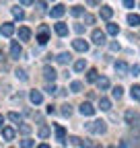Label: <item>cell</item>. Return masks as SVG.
<instances>
[{"instance_id":"obj_1","label":"cell","mask_w":140,"mask_h":148,"mask_svg":"<svg viewBox=\"0 0 140 148\" xmlns=\"http://www.w3.org/2000/svg\"><path fill=\"white\" fill-rule=\"evenodd\" d=\"M86 130L93 134H105V130H107V125H105L103 119H97V121H91V123H86Z\"/></svg>"},{"instance_id":"obj_2","label":"cell","mask_w":140,"mask_h":148,"mask_svg":"<svg viewBox=\"0 0 140 148\" xmlns=\"http://www.w3.org/2000/svg\"><path fill=\"white\" fill-rule=\"evenodd\" d=\"M72 47L76 49V51H80V53H84V51H89V43H86L82 37H76V39L72 41Z\"/></svg>"},{"instance_id":"obj_3","label":"cell","mask_w":140,"mask_h":148,"mask_svg":"<svg viewBox=\"0 0 140 148\" xmlns=\"http://www.w3.org/2000/svg\"><path fill=\"white\" fill-rule=\"evenodd\" d=\"M91 37H93V41H95L97 45H105V43H107V37H105V33H103V31H99V29H95Z\"/></svg>"},{"instance_id":"obj_4","label":"cell","mask_w":140,"mask_h":148,"mask_svg":"<svg viewBox=\"0 0 140 148\" xmlns=\"http://www.w3.org/2000/svg\"><path fill=\"white\" fill-rule=\"evenodd\" d=\"M43 78H45L47 82H54V80L58 78V72H56L54 68H49V66H45V68H43Z\"/></svg>"},{"instance_id":"obj_5","label":"cell","mask_w":140,"mask_h":148,"mask_svg":"<svg viewBox=\"0 0 140 148\" xmlns=\"http://www.w3.org/2000/svg\"><path fill=\"white\" fill-rule=\"evenodd\" d=\"M115 72L119 74V76H128V72H130V68H128V64L126 62H115Z\"/></svg>"},{"instance_id":"obj_6","label":"cell","mask_w":140,"mask_h":148,"mask_svg":"<svg viewBox=\"0 0 140 148\" xmlns=\"http://www.w3.org/2000/svg\"><path fill=\"white\" fill-rule=\"evenodd\" d=\"M12 33H14V25H12V23H2V27H0V35L10 37Z\"/></svg>"},{"instance_id":"obj_7","label":"cell","mask_w":140,"mask_h":148,"mask_svg":"<svg viewBox=\"0 0 140 148\" xmlns=\"http://www.w3.org/2000/svg\"><path fill=\"white\" fill-rule=\"evenodd\" d=\"M21 53H23V47L16 43V41H12V43H10V56L19 60V58H21Z\"/></svg>"},{"instance_id":"obj_8","label":"cell","mask_w":140,"mask_h":148,"mask_svg":"<svg viewBox=\"0 0 140 148\" xmlns=\"http://www.w3.org/2000/svg\"><path fill=\"white\" fill-rule=\"evenodd\" d=\"M64 12H66V6H62V4H56L54 8L49 10V14L54 16V18H60V16H64Z\"/></svg>"},{"instance_id":"obj_9","label":"cell","mask_w":140,"mask_h":148,"mask_svg":"<svg viewBox=\"0 0 140 148\" xmlns=\"http://www.w3.org/2000/svg\"><path fill=\"white\" fill-rule=\"evenodd\" d=\"M78 111H80L82 115H95V107H93L91 103H82Z\"/></svg>"},{"instance_id":"obj_10","label":"cell","mask_w":140,"mask_h":148,"mask_svg":"<svg viewBox=\"0 0 140 148\" xmlns=\"http://www.w3.org/2000/svg\"><path fill=\"white\" fill-rule=\"evenodd\" d=\"M54 29H56V33H58L60 37H64V35H68V25H66V23H62V21H58Z\"/></svg>"},{"instance_id":"obj_11","label":"cell","mask_w":140,"mask_h":148,"mask_svg":"<svg viewBox=\"0 0 140 148\" xmlns=\"http://www.w3.org/2000/svg\"><path fill=\"white\" fill-rule=\"evenodd\" d=\"M29 99H31L33 105H39V103L43 101V97H41V92H39V90H31V92H29Z\"/></svg>"},{"instance_id":"obj_12","label":"cell","mask_w":140,"mask_h":148,"mask_svg":"<svg viewBox=\"0 0 140 148\" xmlns=\"http://www.w3.org/2000/svg\"><path fill=\"white\" fill-rule=\"evenodd\" d=\"M56 138H58V142H60V144H64V142H66V130H64L62 125H56Z\"/></svg>"},{"instance_id":"obj_13","label":"cell","mask_w":140,"mask_h":148,"mask_svg":"<svg viewBox=\"0 0 140 148\" xmlns=\"http://www.w3.org/2000/svg\"><path fill=\"white\" fill-rule=\"evenodd\" d=\"M60 64H70V62H72V56H70L68 51H62L60 56H58V58H56Z\"/></svg>"},{"instance_id":"obj_14","label":"cell","mask_w":140,"mask_h":148,"mask_svg":"<svg viewBox=\"0 0 140 148\" xmlns=\"http://www.w3.org/2000/svg\"><path fill=\"white\" fill-rule=\"evenodd\" d=\"M99 107H101V111H109L111 109V101L107 97H101L99 99Z\"/></svg>"},{"instance_id":"obj_15","label":"cell","mask_w":140,"mask_h":148,"mask_svg":"<svg viewBox=\"0 0 140 148\" xmlns=\"http://www.w3.org/2000/svg\"><path fill=\"white\" fill-rule=\"evenodd\" d=\"M29 37H31V31H29L27 27H21V29H19V39H21V41H29Z\"/></svg>"},{"instance_id":"obj_16","label":"cell","mask_w":140,"mask_h":148,"mask_svg":"<svg viewBox=\"0 0 140 148\" xmlns=\"http://www.w3.org/2000/svg\"><path fill=\"white\" fill-rule=\"evenodd\" d=\"M111 14H113L111 6H101V18H105V21H109V18H111Z\"/></svg>"},{"instance_id":"obj_17","label":"cell","mask_w":140,"mask_h":148,"mask_svg":"<svg viewBox=\"0 0 140 148\" xmlns=\"http://www.w3.org/2000/svg\"><path fill=\"white\" fill-rule=\"evenodd\" d=\"M47 39H49V37H47V27H43V29L39 31V35H37V41L43 45V43H47Z\"/></svg>"},{"instance_id":"obj_18","label":"cell","mask_w":140,"mask_h":148,"mask_svg":"<svg viewBox=\"0 0 140 148\" xmlns=\"http://www.w3.org/2000/svg\"><path fill=\"white\" fill-rule=\"evenodd\" d=\"M130 95H132V99H134V101H140V84H132Z\"/></svg>"},{"instance_id":"obj_19","label":"cell","mask_w":140,"mask_h":148,"mask_svg":"<svg viewBox=\"0 0 140 148\" xmlns=\"http://www.w3.org/2000/svg\"><path fill=\"white\" fill-rule=\"evenodd\" d=\"M2 138L4 140H12L14 138V130L12 127H2Z\"/></svg>"},{"instance_id":"obj_20","label":"cell","mask_w":140,"mask_h":148,"mask_svg":"<svg viewBox=\"0 0 140 148\" xmlns=\"http://www.w3.org/2000/svg\"><path fill=\"white\" fill-rule=\"evenodd\" d=\"M128 23H130L132 27H138V25H140V14H134V12L128 14Z\"/></svg>"},{"instance_id":"obj_21","label":"cell","mask_w":140,"mask_h":148,"mask_svg":"<svg viewBox=\"0 0 140 148\" xmlns=\"http://www.w3.org/2000/svg\"><path fill=\"white\" fill-rule=\"evenodd\" d=\"M97 78H99V72H97L95 68H91L89 72H86V80H89V82H95Z\"/></svg>"},{"instance_id":"obj_22","label":"cell","mask_w":140,"mask_h":148,"mask_svg":"<svg viewBox=\"0 0 140 148\" xmlns=\"http://www.w3.org/2000/svg\"><path fill=\"white\" fill-rule=\"evenodd\" d=\"M95 82H97L99 90H105V88H109V80H107V78H97Z\"/></svg>"},{"instance_id":"obj_23","label":"cell","mask_w":140,"mask_h":148,"mask_svg":"<svg viewBox=\"0 0 140 148\" xmlns=\"http://www.w3.org/2000/svg\"><path fill=\"white\" fill-rule=\"evenodd\" d=\"M107 33H109V35H117V33H119V27H117L115 23H107Z\"/></svg>"},{"instance_id":"obj_24","label":"cell","mask_w":140,"mask_h":148,"mask_svg":"<svg viewBox=\"0 0 140 148\" xmlns=\"http://www.w3.org/2000/svg\"><path fill=\"white\" fill-rule=\"evenodd\" d=\"M111 95H113V99H121V95H124V88H121V86H113Z\"/></svg>"},{"instance_id":"obj_25","label":"cell","mask_w":140,"mask_h":148,"mask_svg":"<svg viewBox=\"0 0 140 148\" xmlns=\"http://www.w3.org/2000/svg\"><path fill=\"white\" fill-rule=\"evenodd\" d=\"M12 16H14V18H19V21H21V18H25V12H23V10H21L19 6H14V8H12Z\"/></svg>"},{"instance_id":"obj_26","label":"cell","mask_w":140,"mask_h":148,"mask_svg":"<svg viewBox=\"0 0 140 148\" xmlns=\"http://www.w3.org/2000/svg\"><path fill=\"white\" fill-rule=\"evenodd\" d=\"M84 68H86V62H84V60H76V62H74V70H76V72H82Z\"/></svg>"},{"instance_id":"obj_27","label":"cell","mask_w":140,"mask_h":148,"mask_svg":"<svg viewBox=\"0 0 140 148\" xmlns=\"http://www.w3.org/2000/svg\"><path fill=\"white\" fill-rule=\"evenodd\" d=\"M8 119L14 121V123H21V115L16 113V111H10V113H8Z\"/></svg>"},{"instance_id":"obj_28","label":"cell","mask_w":140,"mask_h":148,"mask_svg":"<svg viewBox=\"0 0 140 148\" xmlns=\"http://www.w3.org/2000/svg\"><path fill=\"white\" fill-rule=\"evenodd\" d=\"M70 90H72V92H80V90H82V84H80L78 80H74L72 84H70Z\"/></svg>"},{"instance_id":"obj_29","label":"cell","mask_w":140,"mask_h":148,"mask_svg":"<svg viewBox=\"0 0 140 148\" xmlns=\"http://www.w3.org/2000/svg\"><path fill=\"white\" fill-rule=\"evenodd\" d=\"M84 10H82V6H74V8H70V14L72 16H80Z\"/></svg>"},{"instance_id":"obj_30","label":"cell","mask_w":140,"mask_h":148,"mask_svg":"<svg viewBox=\"0 0 140 148\" xmlns=\"http://www.w3.org/2000/svg\"><path fill=\"white\" fill-rule=\"evenodd\" d=\"M62 115L70 117V115H72V107H70V105H62Z\"/></svg>"},{"instance_id":"obj_31","label":"cell","mask_w":140,"mask_h":148,"mask_svg":"<svg viewBox=\"0 0 140 148\" xmlns=\"http://www.w3.org/2000/svg\"><path fill=\"white\" fill-rule=\"evenodd\" d=\"M19 132H21V134H29V132H31V125L21 123V125H19Z\"/></svg>"},{"instance_id":"obj_32","label":"cell","mask_w":140,"mask_h":148,"mask_svg":"<svg viewBox=\"0 0 140 148\" xmlns=\"http://www.w3.org/2000/svg\"><path fill=\"white\" fill-rule=\"evenodd\" d=\"M47 136H49V127H45V125L39 127V138H47Z\"/></svg>"},{"instance_id":"obj_33","label":"cell","mask_w":140,"mask_h":148,"mask_svg":"<svg viewBox=\"0 0 140 148\" xmlns=\"http://www.w3.org/2000/svg\"><path fill=\"white\" fill-rule=\"evenodd\" d=\"M45 90L49 92V95H56V92H58V88L54 86V82H51V84H47V86H45Z\"/></svg>"},{"instance_id":"obj_34","label":"cell","mask_w":140,"mask_h":148,"mask_svg":"<svg viewBox=\"0 0 140 148\" xmlns=\"http://www.w3.org/2000/svg\"><path fill=\"white\" fill-rule=\"evenodd\" d=\"M21 148H33V140H21Z\"/></svg>"},{"instance_id":"obj_35","label":"cell","mask_w":140,"mask_h":148,"mask_svg":"<svg viewBox=\"0 0 140 148\" xmlns=\"http://www.w3.org/2000/svg\"><path fill=\"white\" fill-rule=\"evenodd\" d=\"M84 23H86V25H93V23H95V16H93V14H84Z\"/></svg>"},{"instance_id":"obj_36","label":"cell","mask_w":140,"mask_h":148,"mask_svg":"<svg viewBox=\"0 0 140 148\" xmlns=\"http://www.w3.org/2000/svg\"><path fill=\"white\" fill-rule=\"evenodd\" d=\"M130 72L134 74V76H138V74H140V66H138V64H134V66L130 68Z\"/></svg>"},{"instance_id":"obj_37","label":"cell","mask_w":140,"mask_h":148,"mask_svg":"<svg viewBox=\"0 0 140 148\" xmlns=\"http://www.w3.org/2000/svg\"><path fill=\"white\" fill-rule=\"evenodd\" d=\"M14 74H16V76H19L21 80H27V74H25V70H16Z\"/></svg>"},{"instance_id":"obj_38","label":"cell","mask_w":140,"mask_h":148,"mask_svg":"<svg viewBox=\"0 0 140 148\" xmlns=\"http://www.w3.org/2000/svg\"><path fill=\"white\" fill-rule=\"evenodd\" d=\"M80 146H82V148H93V142H91V140H82Z\"/></svg>"},{"instance_id":"obj_39","label":"cell","mask_w":140,"mask_h":148,"mask_svg":"<svg viewBox=\"0 0 140 148\" xmlns=\"http://www.w3.org/2000/svg\"><path fill=\"white\" fill-rule=\"evenodd\" d=\"M35 6H37V10H39V12H43V10H45V2H35Z\"/></svg>"},{"instance_id":"obj_40","label":"cell","mask_w":140,"mask_h":148,"mask_svg":"<svg viewBox=\"0 0 140 148\" xmlns=\"http://www.w3.org/2000/svg\"><path fill=\"white\" fill-rule=\"evenodd\" d=\"M124 6L126 8H134V0H124Z\"/></svg>"},{"instance_id":"obj_41","label":"cell","mask_w":140,"mask_h":148,"mask_svg":"<svg viewBox=\"0 0 140 148\" xmlns=\"http://www.w3.org/2000/svg\"><path fill=\"white\" fill-rule=\"evenodd\" d=\"M117 148H130V144H128L126 140H119V144H117Z\"/></svg>"},{"instance_id":"obj_42","label":"cell","mask_w":140,"mask_h":148,"mask_svg":"<svg viewBox=\"0 0 140 148\" xmlns=\"http://www.w3.org/2000/svg\"><path fill=\"white\" fill-rule=\"evenodd\" d=\"M74 31H76V33H78V35H80V33H82V31H84V27H82V25H78V23H76V25H74Z\"/></svg>"},{"instance_id":"obj_43","label":"cell","mask_w":140,"mask_h":148,"mask_svg":"<svg viewBox=\"0 0 140 148\" xmlns=\"http://www.w3.org/2000/svg\"><path fill=\"white\" fill-rule=\"evenodd\" d=\"M21 4H25V6H29V4H35V0H19Z\"/></svg>"},{"instance_id":"obj_44","label":"cell","mask_w":140,"mask_h":148,"mask_svg":"<svg viewBox=\"0 0 140 148\" xmlns=\"http://www.w3.org/2000/svg\"><path fill=\"white\" fill-rule=\"evenodd\" d=\"M111 51H119V43H111Z\"/></svg>"},{"instance_id":"obj_45","label":"cell","mask_w":140,"mask_h":148,"mask_svg":"<svg viewBox=\"0 0 140 148\" xmlns=\"http://www.w3.org/2000/svg\"><path fill=\"white\" fill-rule=\"evenodd\" d=\"M86 2H89L91 6H97V4H99V0H86Z\"/></svg>"},{"instance_id":"obj_46","label":"cell","mask_w":140,"mask_h":148,"mask_svg":"<svg viewBox=\"0 0 140 148\" xmlns=\"http://www.w3.org/2000/svg\"><path fill=\"white\" fill-rule=\"evenodd\" d=\"M2 123H4V115H0V127H2Z\"/></svg>"},{"instance_id":"obj_47","label":"cell","mask_w":140,"mask_h":148,"mask_svg":"<svg viewBox=\"0 0 140 148\" xmlns=\"http://www.w3.org/2000/svg\"><path fill=\"white\" fill-rule=\"evenodd\" d=\"M37 148H49V146H47V144H39Z\"/></svg>"},{"instance_id":"obj_48","label":"cell","mask_w":140,"mask_h":148,"mask_svg":"<svg viewBox=\"0 0 140 148\" xmlns=\"http://www.w3.org/2000/svg\"><path fill=\"white\" fill-rule=\"evenodd\" d=\"M2 60H4V53H2V51H0V62H2Z\"/></svg>"},{"instance_id":"obj_49","label":"cell","mask_w":140,"mask_h":148,"mask_svg":"<svg viewBox=\"0 0 140 148\" xmlns=\"http://www.w3.org/2000/svg\"><path fill=\"white\" fill-rule=\"evenodd\" d=\"M109 148H115V146H109Z\"/></svg>"},{"instance_id":"obj_50","label":"cell","mask_w":140,"mask_h":148,"mask_svg":"<svg viewBox=\"0 0 140 148\" xmlns=\"http://www.w3.org/2000/svg\"><path fill=\"white\" fill-rule=\"evenodd\" d=\"M95 148H99V146H95Z\"/></svg>"}]
</instances>
